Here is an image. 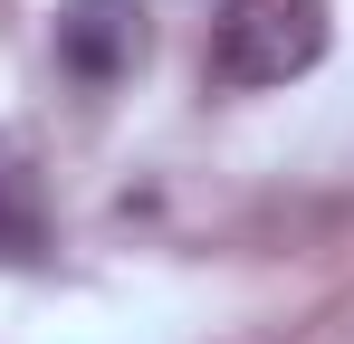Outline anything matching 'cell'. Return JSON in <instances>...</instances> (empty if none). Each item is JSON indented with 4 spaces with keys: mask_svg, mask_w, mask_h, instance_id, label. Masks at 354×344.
<instances>
[{
    "mask_svg": "<svg viewBox=\"0 0 354 344\" xmlns=\"http://www.w3.org/2000/svg\"><path fill=\"white\" fill-rule=\"evenodd\" d=\"M326 0H230L211 19V86H288L326 57Z\"/></svg>",
    "mask_w": 354,
    "mask_h": 344,
    "instance_id": "cell-1",
    "label": "cell"
},
{
    "mask_svg": "<svg viewBox=\"0 0 354 344\" xmlns=\"http://www.w3.org/2000/svg\"><path fill=\"white\" fill-rule=\"evenodd\" d=\"M48 48L77 86H124L144 48H153V10L144 0H58V29H48Z\"/></svg>",
    "mask_w": 354,
    "mask_h": 344,
    "instance_id": "cell-2",
    "label": "cell"
},
{
    "mask_svg": "<svg viewBox=\"0 0 354 344\" xmlns=\"http://www.w3.org/2000/svg\"><path fill=\"white\" fill-rule=\"evenodd\" d=\"M58 229H48V201H39V172L0 163V268H48Z\"/></svg>",
    "mask_w": 354,
    "mask_h": 344,
    "instance_id": "cell-3",
    "label": "cell"
}]
</instances>
